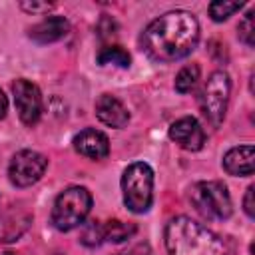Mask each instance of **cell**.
I'll use <instances>...</instances> for the list:
<instances>
[{"mask_svg":"<svg viewBox=\"0 0 255 255\" xmlns=\"http://www.w3.org/2000/svg\"><path fill=\"white\" fill-rule=\"evenodd\" d=\"M189 199L195 211L211 221H223L233 211L231 195L221 181H197L189 191Z\"/></svg>","mask_w":255,"mask_h":255,"instance_id":"cell-5","label":"cell"},{"mask_svg":"<svg viewBox=\"0 0 255 255\" xmlns=\"http://www.w3.org/2000/svg\"><path fill=\"white\" fill-rule=\"evenodd\" d=\"M74 149L90 159H102L110 153V139L104 131L86 128L74 135Z\"/></svg>","mask_w":255,"mask_h":255,"instance_id":"cell-10","label":"cell"},{"mask_svg":"<svg viewBox=\"0 0 255 255\" xmlns=\"http://www.w3.org/2000/svg\"><path fill=\"white\" fill-rule=\"evenodd\" d=\"M32 215L22 209V207H8L0 213V241L2 243H12L16 241L30 225Z\"/></svg>","mask_w":255,"mask_h":255,"instance_id":"cell-11","label":"cell"},{"mask_svg":"<svg viewBox=\"0 0 255 255\" xmlns=\"http://www.w3.org/2000/svg\"><path fill=\"white\" fill-rule=\"evenodd\" d=\"M70 30V24L64 16H48L36 26L30 28V38L38 44H50L62 40Z\"/></svg>","mask_w":255,"mask_h":255,"instance_id":"cell-14","label":"cell"},{"mask_svg":"<svg viewBox=\"0 0 255 255\" xmlns=\"http://www.w3.org/2000/svg\"><path fill=\"white\" fill-rule=\"evenodd\" d=\"M124 203L133 213H145L153 201V171L147 163H129L122 175Z\"/></svg>","mask_w":255,"mask_h":255,"instance_id":"cell-4","label":"cell"},{"mask_svg":"<svg viewBox=\"0 0 255 255\" xmlns=\"http://www.w3.org/2000/svg\"><path fill=\"white\" fill-rule=\"evenodd\" d=\"M223 167L229 175H251L255 169V147L251 143L231 147L223 155Z\"/></svg>","mask_w":255,"mask_h":255,"instance_id":"cell-13","label":"cell"},{"mask_svg":"<svg viewBox=\"0 0 255 255\" xmlns=\"http://www.w3.org/2000/svg\"><path fill=\"white\" fill-rule=\"evenodd\" d=\"M253 191H255V187L249 185L247 191H245V197H243V209H245L247 217H253V215H255V213H253Z\"/></svg>","mask_w":255,"mask_h":255,"instance_id":"cell-22","label":"cell"},{"mask_svg":"<svg viewBox=\"0 0 255 255\" xmlns=\"http://www.w3.org/2000/svg\"><path fill=\"white\" fill-rule=\"evenodd\" d=\"M199 40V24L187 10H171L149 22L141 46L155 62H177L191 54Z\"/></svg>","mask_w":255,"mask_h":255,"instance_id":"cell-1","label":"cell"},{"mask_svg":"<svg viewBox=\"0 0 255 255\" xmlns=\"http://www.w3.org/2000/svg\"><path fill=\"white\" fill-rule=\"evenodd\" d=\"M6 110H8V100H6V96H4V92L0 90V120L6 116Z\"/></svg>","mask_w":255,"mask_h":255,"instance_id":"cell-24","label":"cell"},{"mask_svg":"<svg viewBox=\"0 0 255 255\" xmlns=\"http://www.w3.org/2000/svg\"><path fill=\"white\" fill-rule=\"evenodd\" d=\"M90 209H92V193L82 185L68 187L54 201L52 225L58 231H72L86 221Z\"/></svg>","mask_w":255,"mask_h":255,"instance_id":"cell-3","label":"cell"},{"mask_svg":"<svg viewBox=\"0 0 255 255\" xmlns=\"http://www.w3.org/2000/svg\"><path fill=\"white\" fill-rule=\"evenodd\" d=\"M163 239L169 255H227L223 239L187 215L173 217L165 225Z\"/></svg>","mask_w":255,"mask_h":255,"instance_id":"cell-2","label":"cell"},{"mask_svg":"<svg viewBox=\"0 0 255 255\" xmlns=\"http://www.w3.org/2000/svg\"><path fill=\"white\" fill-rule=\"evenodd\" d=\"M98 62H100L102 66L112 64V66H118V68H129L131 58H129V54H128L122 46H106V48L100 50Z\"/></svg>","mask_w":255,"mask_h":255,"instance_id":"cell-15","label":"cell"},{"mask_svg":"<svg viewBox=\"0 0 255 255\" xmlns=\"http://www.w3.org/2000/svg\"><path fill=\"white\" fill-rule=\"evenodd\" d=\"M118 255H153V253L149 251L147 245H135V247H129V249H126V251H122Z\"/></svg>","mask_w":255,"mask_h":255,"instance_id":"cell-23","label":"cell"},{"mask_svg":"<svg viewBox=\"0 0 255 255\" xmlns=\"http://www.w3.org/2000/svg\"><path fill=\"white\" fill-rule=\"evenodd\" d=\"M197 80H199V66L197 64H187L175 76V90L179 94H189L195 88Z\"/></svg>","mask_w":255,"mask_h":255,"instance_id":"cell-17","label":"cell"},{"mask_svg":"<svg viewBox=\"0 0 255 255\" xmlns=\"http://www.w3.org/2000/svg\"><path fill=\"white\" fill-rule=\"evenodd\" d=\"M253 12H247L245 18L239 22L237 30H239V38L247 44V46H253V38H255V24H253Z\"/></svg>","mask_w":255,"mask_h":255,"instance_id":"cell-20","label":"cell"},{"mask_svg":"<svg viewBox=\"0 0 255 255\" xmlns=\"http://www.w3.org/2000/svg\"><path fill=\"white\" fill-rule=\"evenodd\" d=\"M12 92H14V104L20 120L26 126H34L42 116V94L38 86L32 84L30 80L20 78L12 84Z\"/></svg>","mask_w":255,"mask_h":255,"instance_id":"cell-8","label":"cell"},{"mask_svg":"<svg viewBox=\"0 0 255 255\" xmlns=\"http://www.w3.org/2000/svg\"><path fill=\"white\" fill-rule=\"evenodd\" d=\"M229 92H231V80L221 70L213 72L203 84L197 104H199L201 116L211 128L221 126L225 112H227V104H229Z\"/></svg>","mask_w":255,"mask_h":255,"instance_id":"cell-6","label":"cell"},{"mask_svg":"<svg viewBox=\"0 0 255 255\" xmlns=\"http://www.w3.org/2000/svg\"><path fill=\"white\" fill-rule=\"evenodd\" d=\"M80 241H82L84 245H88V247H96V245H100L102 241H106V239H104V223H100V221H90V223L84 227Z\"/></svg>","mask_w":255,"mask_h":255,"instance_id":"cell-19","label":"cell"},{"mask_svg":"<svg viewBox=\"0 0 255 255\" xmlns=\"http://www.w3.org/2000/svg\"><path fill=\"white\" fill-rule=\"evenodd\" d=\"M4 255H16V253H12V251H8V253H4Z\"/></svg>","mask_w":255,"mask_h":255,"instance_id":"cell-25","label":"cell"},{"mask_svg":"<svg viewBox=\"0 0 255 255\" xmlns=\"http://www.w3.org/2000/svg\"><path fill=\"white\" fill-rule=\"evenodd\" d=\"M169 137L187 151H199L205 143V131L201 124L191 116L175 120L169 126Z\"/></svg>","mask_w":255,"mask_h":255,"instance_id":"cell-9","label":"cell"},{"mask_svg":"<svg viewBox=\"0 0 255 255\" xmlns=\"http://www.w3.org/2000/svg\"><path fill=\"white\" fill-rule=\"evenodd\" d=\"M48 167V159L34 149H20L14 153L8 165V177L16 187H28L36 183Z\"/></svg>","mask_w":255,"mask_h":255,"instance_id":"cell-7","label":"cell"},{"mask_svg":"<svg viewBox=\"0 0 255 255\" xmlns=\"http://www.w3.org/2000/svg\"><path fill=\"white\" fill-rule=\"evenodd\" d=\"M133 233H135V225H131V223H124L118 219L104 223V239L106 241L120 243V241H126L128 237H131Z\"/></svg>","mask_w":255,"mask_h":255,"instance_id":"cell-16","label":"cell"},{"mask_svg":"<svg viewBox=\"0 0 255 255\" xmlns=\"http://www.w3.org/2000/svg\"><path fill=\"white\" fill-rule=\"evenodd\" d=\"M20 8L32 14H40V12H48L54 8L52 2H20Z\"/></svg>","mask_w":255,"mask_h":255,"instance_id":"cell-21","label":"cell"},{"mask_svg":"<svg viewBox=\"0 0 255 255\" xmlns=\"http://www.w3.org/2000/svg\"><path fill=\"white\" fill-rule=\"evenodd\" d=\"M241 2H211L209 4V16L215 20V22H223V20H227L231 14H235L237 10H241Z\"/></svg>","mask_w":255,"mask_h":255,"instance_id":"cell-18","label":"cell"},{"mask_svg":"<svg viewBox=\"0 0 255 255\" xmlns=\"http://www.w3.org/2000/svg\"><path fill=\"white\" fill-rule=\"evenodd\" d=\"M96 116L102 124L110 128H124L129 122L128 108L122 104V100H118L112 94H102L96 100Z\"/></svg>","mask_w":255,"mask_h":255,"instance_id":"cell-12","label":"cell"}]
</instances>
